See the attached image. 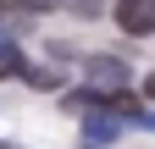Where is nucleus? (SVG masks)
Returning a JSON list of instances; mask_svg holds the SVG:
<instances>
[{"instance_id": "nucleus-7", "label": "nucleus", "mask_w": 155, "mask_h": 149, "mask_svg": "<svg viewBox=\"0 0 155 149\" xmlns=\"http://www.w3.org/2000/svg\"><path fill=\"white\" fill-rule=\"evenodd\" d=\"M144 94H150V100H155V72H150V78H144Z\"/></svg>"}, {"instance_id": "nucleus-4", "label": "nucleus", "mask_w": 155, "mask_h": 149, "mask_svg": "<svg viewBox=\"0 0 155 149\" xmlns=\"http://www.w3.org/2000/svg\"><path fill=\"white\" fill-rule=\"evenodd\" d=\"M0 78H28V61L11 39H0Z\"/></svg>"}, {"instance_id": "nucleus-8", "label": "nucleus", "mask_w": 155, "mask_h": 149, "mask_svg": "<svg viewBox=\"0 0 155 149\" xmlns=\"http://www.w3.org/2000/svg\"><path fill=\"white\" fill-rule=\"evenodd\" d=\"M0 149H17V144H0Z\"/></svg>"}, {"instance_id": "nucleus-6", "label": "nucleus", "mask_w": 155, "mask_h": 149, "mask_svg": "<svg viewBox=\"0 0 155 149\" xmlns=\"http://www.w3.org/2000/svg\"><path fill=\"white\" fill-rule=\"evenodd\" d=\"M72 6L83 11V17H100V0H72Z\"/></svg>"}, {"instance_id": "nucleus-3", "label": "nucleus", "mask_w": 155, "mask_h": 149, "mask_svg": "<svg viewBox=\"0 0 155 149\" xmlns=\"http://www.w3.org/2000/svg\"><path fill=\"white\" fill-rule=\"evenodd\" d=\"M116 138V116L111 110H89L83 116V144H111Z\"/></svg>"}, {"instance_id": "nucleus-1", "label": "nucleus", "mask_w": 155, "mask_h": 149, "mask_svg": "<svg viewBox=\"0 0 155 149\" xmlns=\"http://www.w3.org/2000/svg\"><path fill=\"white\" fill-rule=\"evenodd\" d=\"M83 72H89V83L100 88V94H116V88L127 83V61H116V55H89Z\"/></svg>"}, {"instance_id": "nucleus-2", "label": "nucleus", "mask_w": 155, "mask_h": 149, "mask_svg": "<svg viewBox=\"0 0 155 149\" xmlns=\"http://www.w3.org/2000/svg\"><path fill=\"white\" fill-rule=\"evenodd\" d=\"M116 22H122V33H155V0H122L116 6Z\"/></svg>"}, {"instance_id": "nucleus-5", "label": "nucleus", "mask_w": 155, "mask_h": 149, "mask_svg": "<svg viewBox=\"0 0 155 149\" xmlns=\"http://www.w3.org/2000/svg\"><path fill=\"white\" fill-rule=\"evenodd\" d=\"M28 83H33V88H45V94H50V88H61V78H55L50 66H28Z\"/></svg>"}]
</instances>
